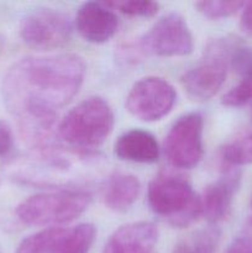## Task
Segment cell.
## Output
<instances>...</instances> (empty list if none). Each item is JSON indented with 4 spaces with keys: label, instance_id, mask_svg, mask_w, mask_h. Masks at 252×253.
<instances>
[{
    "label": "cell",
    "instance_id": "cell-1",
    "mask_svg": "<svg viewBox=\"0 0 252 253\" xmlns=\"http://www.w3.org/2000/svg\"><path fill=\"white\" fill-rule=\"evenodd\" d=\"M85 63L73 53L26 57L12 64L1 83L4 105L19 118L25 140L36 147L47 145L58 109L81 89Z\"/></svg>",
    "mask_w": 252,
    "mask_h": 253
},
{
    "label": "cell",
    "instance_id": "cell-8",
    "mask_svg": "<svg viewBox=\"0 0 252 253\" xmlns=\"http://www.w3.org/2000/svg\"><path fill=\"white\" fill-rule=\"evenodd\" d=\"M95 236V226L91 224L73 229L49 227L25 239L15 253H89Z\"/></svg>",
    "mask_w": 252,
    "mask_h": 253
},
{
    "label": "cell",
    "instance_id": "cell-24",
    "mask_svg": "<svg viewBox=\"0 0 252 253\" xmlns=\"http://www.w3.org/2000/svg\"><path fill=\"white\" fill-rule=\"evenodd\" d=\"M4 47H5V39L0 35V54H1L2 51H4Z\"/></svg>",
    "mask_w": 252,
    "mask_h": 253
},
{
    "label": "cell",
    "instance_id": "cell-19",
    "mask_svg": "<svg viewBox=\"0 0 252 253\" xmlns=\"http://www.w3.org/2000/svg\"><path fill=\"white\" fill-rule=\"evenodd\" d=\"M242 1H224V0H214V1H198L194 6L198 11L208 19H224L232 16L239 10L244 7Z\"/></svg>",
    "mask_w": 252,
    "mask_h": 253
},
{
    "label": "cell",
    "instance_id": "cell-3",
    "mask_svg": "<svg viewBox=\"0 0 252 253\" xmlns=\"http://www.w3.org/2000/svg\"><path fill=\"white\" fill-rule=\"evenodd\" d=\"M147 200L151 210L173 227L189 226L202 214V199L178 175H157L148 185Z\"/></svg>",
    "mask_w": 252,
    "mask_h": 253
},
{
    "label": "cell",
    "instance_id": "cell-2",
    "mask_svg": "<svg viewBox=\"0 0 252 253\" xmlns=\"http://www.w3.org/2000/svg\"><path fill=\"white\" fill-rule=\"evenodd\" d=\"M113 109L100 96H90L74 106L59 124V137L76 148H95L111 133Z\"/></svg>",
    "mask_w": 252,
    "mask_h": 253
},
{
    "label": "cell",
    "instance_id": "cell-9",
    "mask_svg": "<svg viewBox=\"0 0 252 253\" xmlns=\"http://www.w3.org/2000/svg\"><path fill=\"white\" fill-rule=\"evenodd\" d=\"M177 100L175 89L158 77H147L133 84L126 98V108L131 115L152 123L168 115Z\"/></svg>",
    "mask_w": 252,
    "mask_h": 253
},
{
    "label": "cell",
    "instance_id": "cell-21",
    "mask_svg": "<svg viewBox=\"0 0 252 253\" xmlns=\"http://www.w3.org/2000/svg\"><path fill=\"white\" fill-rule=\"evenodd\" d=\"M14 145V136L7 123L0 120V157L10 152Z\"/></svg>",
    "mask_w": 252,
    "mask_h": 253
},
{
    "label": "cell",
    "instance_id": "cell-6",
    "mask_svg": "<svg viewBox=\"0 0 252 253\" xmlns=\"http://www.w3.org/2000/svg\"><path fill=\"white\" fill-rule=\"evenodd\" d=\"M20 37L36 49L63 47L72 37V22L66 14L53 9H36L22 17Z\"/></svg>",
    "mask_w": 252,
    "mask_h": 253
},
{
    "label": "cell",
    "instance_id": "cell-17",
    "mask_svg": "<svg viewBox=\"0 0 252 253\" xmlns=\"http://www.w3.org/2000/svg\"><path fill=\"white\" fill-rule=\"evenodd\" d=\"M220 231L214 226L195 231L173 249L172 253H216Z\"/></svg>",
    "mask_w": 252,
    "mask_h": 253
},
{
    "label": "cell",
    "instance_id": "cell-22",
    "mask_svg": "<svg viewBox=\"0 0 252 253\" xmlns=\"http://www.w3.org/2000/svg\"><path fill=\"white\" fill-rule=\"evenodd\" d=\"M240 26H241V30L245 34L252 36V1L246 2L244 5L241 20H240Z\"/></svg>",
    "mask_w": 252,
    "mask_h": 253
},
{
    "label": "cell",
    "instance_id": "cell-12",
    "mask_svg": "<svg viewBox=\"0 0 252 253\" xmlns=\"http://www.w3.org/2000/svg\"><path fill=\"white\" fill-rule=\"evenodd\" d=\"M157 239L158 230L152 222H132L111 235L103 253H157Z\"/></svg>",
    "mask_w": 252,
    "mask_h": 253
},
{
    "label": "cell",
    "instance_id": "cell-18",
    "mask_svg": "<svg viewBox=\"0 0 252 253\" xmlns=\"http://www.w3.org/2000/svg\"><path fill=\"white\" fill-rule=\"evenodd\" d=\"M221 156L229 167L252 165V133L225 146Z\"/></svg>",
    "mask_w": 252,
    "mask_h": 253
},
{
    "label": "cell",
    "instance_id": "cell-4",
    "mask_svg": "<svg viewBox=\"0 0 252 253\" xmlns=\"http://www.w3.org/2000/svg\"><path fill=\"white\" fill-rule=\"evenodd\" d=\"M90 194L83 189H58L35 194L20 203L16 215L30 226H54L73 221L90 204Z\"/></svg>",
    "mask_w": 252,
    "mask_h": 253
},
{
    "label": "cell",
    "instance_id": "cell-13",
    "mask_svg": "<svg viewBox=\"0 0 252 253\" xmlns=\"http://www.w3.org/2000/svg\"><path fill=\"white\" fill-rule=\"evenodd\" d=\"M227 169L216 182L208 185L202 199V214L212 224L221 221L231 209L232 199L241 180L239 170Z\"/></svg>",
    "mask_w": 252,
    "mask_h": 253
},
{
    "label": "cell",
    "instance_id": "cell-14",
    "mask_svg": "<svg viewBox=\"0 0 252 253\" xmlns=\"http://www.w3.org/2000/svg\"><path fill=\"white\" fill-rule=\"evenodd\" d=\"M115 155L133 163H155L160 158V146L151 132L140 128L127 131L115 143Z\"/></svg>",
    "mask_w": 252,
    "mask_h": 253
},
{
    "label": "cell",
    "instance_id": "cell-23",
    "mask_svg": "<svg viewBox=\"0 0 252 253\" xmlns=\"http://www.w3.org/2000/svg\"><path fill=\"white\" fill-rule=\"evenodd\" d=\"M226 253H252V240L245 237L235 240L230 245Z\"/></svg>",
    "mask_w": 252,
    "mask_h": 253
},
{
    "label": "cell",
    "instance_id": "cell-20",
    "mask_svg": "<svg viewBox=\"0 0 252 253\" xmlns=\"http://www.w3.org/2000/svg\"><path fill=\"white\" fill-rule=\"evenodd\" d=\"M113 10H119L123 14L133 17H152L157 14L160 5L153 1H138V0H126V1L105 2Z\"/></svg>",
    "mask_w": 252,
    "mask_h": 253
},
{
    "label": "cell",
    "instance_id": "cell-25",
    "mask_svg": "<svg viewBox=\"0 0 252 253\" xmlns=\"http://www.w3.org/2000/svg\"><path fill=\"white\" fill-rule=\"evenodd\" d=\"M249 231H250V235L252 236V216H251V219L249 220Z\"/></svg>",
    "mask_w": 252,
    "mask_h": 253
},
{
    "label": "cell",
    "instance_id": "cell-10",
    "mask_svg": "<svg viewBox=\"0 0 252 253\" xmlns=\"http://www.w3.org/2000/svg\"><path fill=\"white\" fill-rule=\"evenodd\" d=\"M141 46L160 57H179L192 53L194 39L185 20L177 12L161 17L143 36Z\"/></svg>",
    "mask_w": 252,
    "mask_h": 253
},
{
    "label": "cell",
    "instance_id": "cell-7",
    "mask_svg": "<svg viewBox=\"0 0 252 253\" xmlns=\"http://www.w3.org/2000/svg\"><path fill=\"white\" fill-rule=\"evenodd\" d=\"M165 153L173 167L190 169L203 158V116L189 113L178 119L165 140Z\"/></svg>",
    "mask_w": 252,
    "mask_h": 253
},
{
    "label": "cell",
    "instance_id": "cell-5",
    "mask_svg": "<svg viewBox=\"0 0 252 253\" xmlns=\"http://www.w3.org/2000/svg\"><path fill=\"white\" fill-rule=\"evenodd\" d=\"M234 46V42L229 40L212 41L203 61L182 77L183 86L192 98L208 100L219 91L226 79Z\"/></svg>",
    "mask_w": 252,
    "mask_h": 253
},
{
    "label": "cell",
    "instance_id": "cell-11",
    "mask_svg": "<svg viewBox=\"0 0 252 253\" xmlns=\"http://www.w3.org/2000/svg\"><path fill=\"white\" fill-rule=\"evenodd\" d=\"M76 26L81 36L91 43H104L116 34L119 20L105 2H84L78 9Z\"/></svg>",
    "mask_w": 252,
    "mask_h": 253
},
{
    "label": "cell",
    "instance_id": "cell-26",
    "mask_svg": "<svg viewBox=\"0 0 252 253\" xmlns=\"http://www.w3.org/2000/svg\"><path fill=\"white\" fill-rule=\"evenodd\" d=\"M251 207H252V197H251Z\"/></svg>",
    "mask_w": 252,
    "mask_h": 253
},
{
    "label": "cell",
    "instance_id": "cell-15",
    "mask_svg": "<svg viewBox=\"0 0 252 253\" xmlns=\"http://www.w3.org/2000/svg\"><path fill=\"white\" fill-rule=\"evenodd\" d=\"M230 67L240 74L241 79L221 99L222 105L240 108L252 100V48L236 44L230 57Z\"/></svg>",
    "mask_w": 252,
    "mask_h": 253
},
{
    "label": "cell",
    "instance_id": "cell-16",
    "mask_svg": "<svg viewBox=\"0 0 252 253\" xmlns=\"http://www.w3.org/2000/svg\"><path fill=\"white\" fill-rule=\"evenodd\" d=\"M141 184L137 177L125 173H115L108 179L104 189V202L110 210L125 212L137 200Z\"/></svg>",
    "mask_w": 252,
    "mask_h": 253
}]
</instances>
